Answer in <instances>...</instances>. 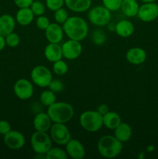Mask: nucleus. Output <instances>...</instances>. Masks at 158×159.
I'll return each mask as SVG.
<instances>
[{
    "label": "nucleus",
    "instance_id": "1",
    "mask_svg": "<svg viewBox=\"0 0 158 159\" xmlns=\"http://www.w3.org/2000/svg\"><path fill=\"white\" fill-rule=\"evenodd\" d=\"M65 35L69 39L81 41L86 38L89 27L86 20L81 16H69L62 25Z\"/></svg>",
    "mask_w": 158,
    "mask_h": 159
},
{
    "label": "nucleus",
    "instance_id": "2",
    "mask_svg": "<svg viewBox=\"0 0 158 159\" xmlns=\"http://www.w3.org/2000/svg\"><path fill=\"white\" fill-rule=\"evenodd\" d=\"M48 113L53 123L67 124L73 118L74 109L71 104L66 102H57L47 107Z\"/></svg>",
    "mask_w": 158,
    "mask_h": 159
},
{
    "label": "nucleus",
    "instance_id": "3",
    "mask_svg": "<svg viewBox=\"0 0 158 159\" xmlns=\"http://www.w3.org/2000/svg\"><path fill=\"white\" fill-rule=\"evenodd\" d=\"M97 149L104 158H114L122 152V143L114 135H104L98 141Z\"/></svg>",
    "mask_w": 158,
    "mask_h": 159
},
{
    "label": "nucleus",
    "instance_id": "4",
    "mask_svg": "<svg viewBox=\"0 0 158 159\" xmlns=\"http://www.w3.org/2000/svg\"><path fill=\"white\" fill-rule=\"evenodd\" d=\"M79 123L84 130L94 133L103 127V116L96 110H86L80 115Z\"/></svg>",
    "mask_w": 158,
    "mask_h": 159
},
{
    "label": "nucleus",
    "instance_id": "5",
    "mask_svg": "<svg viewBox=\"0 0 158 159\" xmlns=\"http://www.w3.org/2000/svg\"><path fill=\"white\" fill-rule=\"evenodd\" d=\"M53 141L47 132L36 130L30 138L32 149L36 154H45L52 147Z\"/></svg>",
    "mask_w": 158,
    "mask_h": 159
},
{
    "label": "nucleus",
    "instance_id": "6",
    "mask_svg": "<svg viewBox=\"0 0 158 159\" xmlns=\"http://www.w3.org/2000/svg\"><path fill=\"white\" fill-rule=\"evenodd\" d=\"M111 12L104 6H94L88 10V20L91 24L96 26H107L111 20Z\"/></svg>",
    "mask_w": 158,
    "mask_h": 159
},
{
    "label": "nucleus",
    "instance_id": "7",
    "mask_svg": "<svg viewBox=\"0 0 158 159\" xmlns=\"http://www.w3.org/2000/svg\"><path fill=\"white\" fill-rule=\"evenodd\" d=\"M30 79L33 83L40 88H47L53 80L50 70L44 65H37L30 72Z\"/></svg>",
    "mask_w": 158,
    "mask_h": 159
},
{
    "label": "nucleus",
    "instance_id": "8",
    "mask_svg": "<svg viewBox=\"0 0 158 159\" xmlns=\"http://www.w3.org/2000/svg\"><path fill=\"white\" fill-rule=\"evenodd\" d=\"M49 131L52 141L57 145H65L71 139V132L66 124L54 123Z\"/></svg>",
    "mask_w": 158,
    "mask_h": 159
},
{
    "label": "nucleus",
    "instance_id": "9",
    "mask_svg": "<svg viewBox=\"0 0 158 159\" xmlns=\"http://www.w3.org/2000/svg\"><path fill=\"white\" fill-rule=\"evenodd\" d=\"M13 92L15 96L21 100L29 99L34 93L33 82L26 79H18L13 85Z\"/></svg>",
    "mask_w": 158,
    "mask_h": 159
},
{
    "label": "nucleus",
    "instance_id": "10",
    "mask_svg": "<svg viewBox=\"0 0 158 159\" xmlns=\"http://www.w3.org/2000/svg\"><path fill=\"white\" fill-rule=\"evenodd\" d=\"M137 17L145 23L154 21L158 17V4L156 2H143L139 6Z\"/></svg>",
    "mask_w": 158,
    "mask_h": 159
},
{
    "label": "nucleus",
    "instance_id": "11",
    "mask_svg": "<svg viewBox=\"0 0 158 159\" xmlns=\"http://www.w3.org/2000/svg\"><path fill=\"white\" fill-rule=\"evenodd\" d=\"M63 57L68 60H75L77 57H80L82 53V45L81 41L78 40H66L61 45Z\"/></svg>",
    "mask_w": 158,
    "mask_h": 159
},
{
    "label": "nucleus",
    "instance_id": "12",
    "mask_svg": "<svg viewBox=\"0 0 158 159\" xmlns=\"http://www.w3.org/2000/svg\"><path fill=\"white\" fill-rule=\"evenodd\" d=\"M3 141L6 147L11 150H20L23 148L26 144L24 135L18 130H11L3 136Z\"/></svg>",
    "mask_w": 158,
    "mask_h": 159
},
{
    "label": "nucleus",
    "instance_id": "13",
    "mask_svg": "<svg viewBox=\"0 0 158 159\" xmlns=\"http://www.w3.org/2000/svg\"><path fill=\"white\" fill-rule=\"evenodd\" d=\"M45 37L49 43H60L64 35L62 25L57 23H50L44 30Z\"/></svg>",
    "mask_w": 158,
    "mask_h": 159
},
{
    "label": "nucleus",
    "instance_id": "14",
    "mask_svg": "<svg viewBox=\"0 0 158 159\" xmlns=\"http://www.w3.org/2000/svg\"><path fill=\"white\" fill-rule=\"evenodd\" d=\"M65 151L70 158L82 159L85 158L86 151L81 142L77 139H71L65 144Z\"/></svg>",
    "mask_w": 158,
    "mask_h": 159
},
{
    "label": "nucleus",
    "instance_id": "15",
    "mask_svg": "<svg viewBox=\"0 0 158 159\" xmlns=\"http://www.w3.org/2000/svg\"><path fill=\"white\" fill-rule=\"evenodd\" d=\"M147 52L143 48L135 47L128 50L125 54V59L129 63L134 65H142L147 60Z\"/></svg>",
    "mask_w": 158,
    "mask_h": 159
},
{
    "label": "nucleus",
    "instance_id": "16",
    "mask_svg": "<svg viewBox=\"0 0 158 159\" xmlns=\"http://www.w3.org/2000/svg\"><path fill=\"white\" fill-rule=\"evenodd\" d=\"M52 120L48 113L45 112H40L37 113L33 118V124L35 130L37 131L47 132L50 129L52 125Z\"/></svg>",
    "mask_w": 158,
    "mask_h": 159
},
{
    "label": "nucleus",
    "instance_id": "17",
    "mask_svg": "<svg viewBox=\"0 0 158 159\" xmlns=\"http://www.w3.org/2000/svg\"><path fill=\"white\" fill-rule=\"evenodd\" d=\"M135 31L134 24L129 20H121L115 26V32L119 37L127 38L131 37Z\"/></svg>",
    "mask_w": 158,
    "mask_h": 159
},
{
    "label": "nucleus",
    "instance_id": "18",
    "mask_svg": "<svg viewBox=\"0 0 158 159\" xmlns=\"http://www.w3.org/2000/svg\"><path fill=\"white\" fill-rule=\"evenodd\" d=\"M44 56L50 62L57 61L63 57L61 45L60 43H49L44 48Z\"/></svg>",
    "mask_w": 158,
    "mask_h": 159
},
{
    "label": "nucleus",
    "instance_id": "19",
    "mask_svg": "<svg viewBox=\"0 0 158 159\" xmlns=\"http://www.w3.org/2000/svg\"><path fill=\"white\" fill-rule=\"evenodd\" d=\"M15 19L10 14H3L0 16V35L6 37L13 32L15 27Z\"/></svg>",
    "mask_w": 158,
    "mask_h": 159
},
{
    "label": "nucleus",
    "instance_id": "20",
    "mask_svg": "<svg viewBox=\"0 0 158 159\" xmlns=\"http://www.w3.org/2000/svg\"><path fill=\"white\" fill-rule=\"evenodd\" d=\"M64 5L69 10L81 13L89 10L91 6V0H64Z\"/></svg>",
    "mask_w": 158,
    "mask_h": 159
},
{
    "label": "nucleus",
    "instance_id": "21",
    "mask_svg": "<svg viewBox=\"0 0 158 159\" xmlns=\"http://www.w3.org/2000/svg\"><path fill=\"white\" fill-rule=\"evenodd\" d=\"M34 17H35V15L31 10L30 7L20 8L16 12L15 19L18 24H20V26H26L32 23Z\"/></svg>",
    "mask_w": 158,
    "mask_h": 159
},
{
    "label": "nucleus",
    "instance_id": "22",
    "mask_svg": "<svg viewBox=\"0 0 158 159\" xmlns=\"http://www.w3.org/2000/svg\"><path fill=\"white\" fill-rule=\"evenodd\" d=\"M133 130L127 123L122 122L114 130V136L122 143L127 142L131 138Z\"/></svg>",
    "mask_w": 158,
    "mask_h": 159
},
{
    "label": "nucleus",
    "instance_id": "23",
    "mask_svg": "<svg viewBox=\"0 0 158 159\" xmlns=\"http://www.w3.org/2000/svg\"><path fill=\"white\" fill-rule=\"evenodd\" d=\"M139 5L136 0H122L120 9L122 13L129 18L137 16Z\"/></svg>",
    "mask_w": 158,
    "mask_h": 159
},
{
    "label": "nucleus",
    "instance_id": "24",
    "mask_svg": "<svg viewBox=\"0 0 158 159\" xmlns=\"http://www.w3.org/2000/svg\"><path fill=\"white\" fill-rule=\"evenodd\" d=\"M122 123L120 115L114 111H108L103 116V126L108 130H114Z\"/></svg>",
    "mask_w": 158,
    "mask_h": 159
},
{
    "label": "nucleus",
    "instance_id": "25",
    "mask_svg": "<svg viewBox=\"0 0 158 159\" xmlns=\"http://www.w3.org/2000/svg\"><path fill=\"white\" fill-rule=\"evenodd\" d=\"M57 100L56 98V93L51 91L50 89L44 90L40 93V102L44 107H50Z\"/></svg>",
    "mask_w": 158,
    "mask_h": 159
},
{
    "label": "nucleus",
    "instance_id": "26",
    "mask_svg": "<svg viewBox=\"0 0 158 159\" xmlns=\"http://www.w3.org/2000/svg\"><path fill=\"white\" fill-rule=\"evenodd\" d=\"M68 157L66 151L57 147H51L46 153V159H67Z\"/></svg>",
    "mask_w": 158,
    "mask_h": 159
},
{
    "label": "nucleus",
    "instance_id": "27",
    "mask_svg": "<svg viewBox=\"0 0 158 159\" xmlns=\"http://www.w3.org/2000/svg\"><path fill=\"white\" fill-rule=\"evenodd\" d=\"M68 71V64L63 61L62 59L57 61L53 63V71L55 75L59 76L64 75L67 74Z\"/></svg>",
    "mask_w": 158,
    "mask_h": 159
},
{
    "label": "nucleus",
    "instance_id": "28",
    "mask_svg": "<svg viewBox=\"0 0 158 159\" xmlns=\"http://www.w3.org/2000/svg\"><path fill=\"white\" fill-rule=\"evenodd\" d=\"M68 17H69L68 12L65 8L62 7V8H60V9H57L56 11H54V20H55L56 23H59V24L63 25L64 23H65V21L68 20Z\"/></svg>",
    "mask_w": 158,
    "mask_h": 159
},
{
    "label": "nucleus",
    "instance_id": "29",
    "mask_svg": "<svg viewBox=\"0 0 158 159\" xmlns=\"http://www.w3.org/2000/svg\"><path fill=\"white\" fill-rule=\"evenodd\" d=\"M5 40H6V46L9 47V48H16L20 43V37L18 34L13 32L10 33L8 35L5 37Z\"/></svg>",
    "mask_w": 158,
    "mask_h": 159
},
{
    "label": "nucleus",
    "instance_id": "30",
    "mask_svg": "<svg viewBox=\"0 0 158 159\" xmlns=\"http://www.w3.org/2000/svg\"><path fill=\"white\" fill-rule=\"evenodd\" d=\"M106 34L104 31L101 30H95L93 31L91 35V40L92 42L96 45H102L106 41Z\"/></svg>",
    "mask_w": 158,
    "mask_h": 159
},
{
    "label": "nucleus",
    "instance_id": "31",
    "mask_svg": "<svg viewBox=\"0 0 158 159\" xmlns=\"http://www.w3.org/2000/svg\"><path fill=\"white\" fill-rule=\"evenodd\" d=\"M102 6L108 9L110 12H116L120 9L122 0H102Z\"/></svg>",
    "mask_w": 158,
    "mask_h": 159
},
{
    "label": "nucleus",
    "instance_id": "32",
    "mask_svg": "<svg viewBox=\"0 0 158 159\" xmlns=\"http://www.w3.org/2000/svg\"><path fill=\"white\" fill-rule=\"evenodd\" d=\"M30 9L36 16H39L44 14L46 11V5L40 1H33L30 6Z\"/></svg>",
    "mask_w": 158,
    "mask_h": 159
},
{
    "label": "nucleus",
    "instance_id": "33",
    "mask_svg": "<svg viewBox=\"0 0 158 159\" xmlns=\"http://www.w3.org/2000/svg\"><path fill=\"white\" fill-rule=\"evenodd\" d=\"M45 5L49 10L54 12L57 9L63 7L64 0H45Z\"/></svg>",
    "mask_w": 158,
    "mask_h": 159
},
{
    "label": "nucleus",
    "instance_id": "34",
    "mask_svg": "<svg viewBox=\"0 0 158 159\" xmlns=\"http://www.w3.org/2000/svg\"><path fill=\"white\" fill-rule=\"evenodd\" d=\"M50 23V21L49 18L43 15L39 16H37V20H36L37 27L40 30H45L48 27Z\"/></svg>",
    "mask_w": 158,
    "mask_h": 159
},
{
    "label": "nucleus",
    "instance_id": "35",
    "mask_svg": "<svg viewBox=\"0 0 158 159\" xmlns=\"http://www.w3.org/2000/svg\"><path fill=\"white\" fill-rule=\"evenodd\" d=\"M49 89L55 93H60L64 89V83L58 79H53L49 85Z\"/></svg>",
    "mask_w": 158,
    "mask_h": 159
},
{
    "label": "nucleus",
    "instance_id": "36",
    "mask_svg": "<svg viewBox=\"0 0 158 159\" xmlns=\"http://www.w3.org/2000/svg\"><path fill=\"white\" fill-rule=\"evenodd\" d=\"M11 130H12L11 129V125L7 120H0V134L4 136L5 134H6Z\"/></svg>",
    "mask_w": 158,
    "mask_h": 159
},
{
    "label": "nucleus",
    "instance_id": "37",
    "mask_svg": "<svg viewBox=\"0 0 158 159\" xmlns=\"http://www.w3.org/2000/svg\"><path fill=\"white\" fill-rule=\"evenodd\" d=\"M34 0H13L15 6L20 9V8H27L30 7L32 3Z\"/></svg>",
    "mask_w": 158,
    "mask_h": 159
},
{
    "label": "nucleus",
    "instance_id": "38",
    "mask_svg": "<svg viewBox=\"0 0 158 159\" xmlns=\"http://www.w3.org/2000/svg\"><path fill=\"white\" fill-rule=\"evenodd\" d=\"M96 111H98L101 115L104 116L105 113H107L108 111H109V108H108V107L106 105V104L102 103L98 106L97 109H96Z\"/></svg>",
    "mask_w": 158,
    "mask_h": 159
},
{
    "label": "nucleus",
    "instance_id": "39",
    "mask_svg": "<svg viewBox=\"0 0 158 159\" xmlns=\"http://www.w3.org/2000/svg\"><path fill=\"white\" fill-rule=\"evenodd\" d=\"M6 46V40H5V37L0 35V51H2Z\"/></svg>",
    "mask_w": 158,
    "mask_h": 159
},
{
    "label": "nucleus",
    "instance_id": "40",
    "mask_svg": "<svg viewBox=\"0 0 158 159\" xmlns=\"http://www.w3.org/2000/svg\"><path fill=\"white\" fill-rule=\"evenodd\" d=\"M143 2H156L157 0H140Z\"/></svg>",
    "mask_w": 158,
    "mask_h": 159
}]
</instances>
